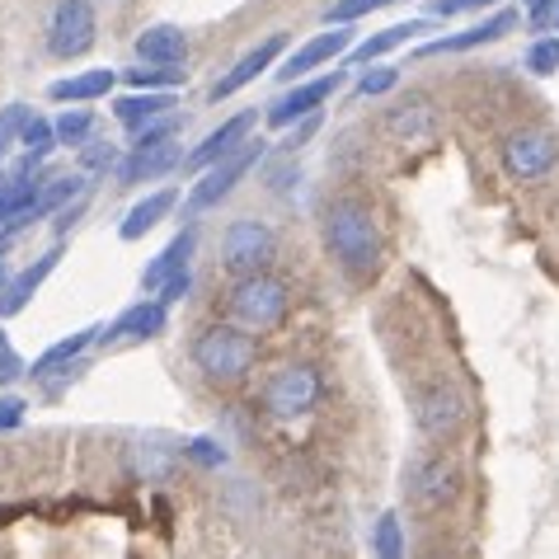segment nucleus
<instances>
[{
	"mask_svg": "<svg viewBox=\"0 0 559 559\" xmlns=\"http://www.w3.org/2000/svg\"><path fill=\"white\" fill-rule=\"evenodd\" d=\"M499 0H432V20H452V14H471V10H489Z\"/></svg>",
	"mask_w": 559,
	"mask_h": 559,
	"instance_id": "nucleus-38",
	"label": "nucleus"
},
{
	"mask_svg": "<svg viewBox=\"0 0 559 559\" xmlns=\"http://www.w3.org/2000/svg\"><path fill=\"white\" fill-rule=\"evenodd\" d=\"M518 28V10H493L489 20H479L471 28H461V34H447L438 43H428L424 57H442V52H471V48H485V43H499L503 34Z\"/></svg>",
	"mask_w": 559,
	"mask_h": 559,
	"instance_id": "nucleus-14",
	"label": "nucleus"
},
{
	"mask_svg": "<svg viewBox=\"0 0 559 559\" xmlns=\"http://www.w3.org/2000/svg\"><path fill=\"white\" fill-rule=\"evenodd\" d=\"M104 330H95V324H90V330H81V334H71V338H57V344L48 348V353H43L38 357V362L34 367H28V377H34V381H43V377H52V371H67V367H81V353L90 348V344H95V338H99Z\"/></svg>",
	"mask_w": 559,
	"mask_h": 559,
	"instance_id": "nucleus-23",
	"label": "nucleus"
},
{
	"mask_svg": "<svg viewBox=\"0 0 559 559\" xmlns=\"http://www.w3.org/2000/svg\"><path fill=\"white\" fill-rule=\"evenodd\" d=\"M175 447H169L165 438H146L142 447H136V465H142V475L146 479H165L169 475V465H175Z\"/></svg>",
	"mask_w": 559,
	"mask_h": 559,
	"instance_id": "nucleus-30",
	"label": "nucleus"
},
{
	"mask_svg": "<svg viewBox=\"0 0 559 559\" xmlns=\"http://www.w3.org/2000/svg\"><path fill=\"white\" fill-rule=\"evenodd\" d=\"M503 169L512 179H540L550 175L555 160H559V142L546 128H518L503 136Z\"/></svg>",
	"mask_w": 559,
	"mask_h": 559,
	"instance_id": "nucleus-10",
	"label": "nucleus"
},
{
	"mask_svg": "<svg viewBox=\"0 0 559 559\" xmlns=\"http://www.w3.org/2000/svg\"><path fill=\"white\" fill-rule=\"evenodd\" d=\"M320 395H324L320 371L310 362H287V367L273 371L269 385H263V409L273 418H301L320 405Z\"/></svg>",
	"mask_w": 559,
	"mask_h": 559,
	"instance_id": "nucleus-5",
	"label": "nucleus"
},
{
	"mask_svg": "<svg viewBox=\"0 0 559 559\" xmlns=\"http://www.w3.org/2000/svg\"><path fill=\"white\" fill-rule=\"evenodd\" d=\"M283 48H287V34H269L263 43H254V48L245 52L236 67H230L222 81L212 85V104H222V99H230V95H240V90H245V85H254L263 71H273V61L283 57Z\"/></svg>",
	"mask_w": 559,
	"mask_h": 559,
	"instance_id": "nucleus-12",
	"label": "nucleus"
},
{
	"mask_svg": "<svg viewBox=\"0 0 559 559\" xmlns=\"http://www.w3.org/2000/svg\"><path fill=\"white\" fill-rule=\"evenodd\" d=\"M24 414H28V405H24L20 395H0V432L20 428V424H24Z\"/></svg>",
	"mask_w": 559,
	"mask_h": 559,
	"instance_id": "nucleus-40",
	"label": "nucleus"
},
{
	"mask_svg": "<svg viewBox=\"0 0 559 559\" xmlns=\"http://www.w3.org/2000/svg\"><path fill=\"white\" fill-rule=\"evenodd\" d=\"M338 85H344V71H330V75H320V81L292 85L287 95L269 108V128H292L297 118H316V114H320V104L330 99Z\"/></svg>",
	"mask_w": 559,
	"mask_h": 559,
	"instance_id": "nucleus-11",
	"label": "nucleus"
},
{
	"mask_svg": "<svg viewBox=\"0 0 559 559\" xmlns=\"http://www.w3.org/2000/svg\"><path fill=\"white\" fill-rule=\"evenodd\" d=\"M287 283H277L273 273H259V277H240L236 287L226 292V310H230V324H240L245 334H269L287 320Z\"/></svg>",
	"mask_w": 559,
	"mask_h": 559,
	"instance_id": "nucleus-3",
	"label": "nucleus"
},
{
	"mask_svg": "<svg viewBox=\"0 0 559 559\" xmlns=\"http://www.w3.org/2000/svg\"><path fill=\"white\" fill-rule=\"evenodd\" d=\"M344 52H353V34H348V28H334V34H316V38L301 43V48L283 61V71H277V75L301 85L306 71H316V67H324V61H334V57H344Z\"/></svg>",
	"mask_w": 559,
	"mask_h": 559,
	"instance_id": "nucleus-15",
	"label": "nucleus"
},
{
	"mask_svg": "<svg viewBox=\"0 0 559 559\" xmlns=\"http://www.w3.org/2000/svg\"><path fill=\"white\" fill-rule=\"evenodd\" d=\"M155 334H165V301H136V306H128L99 338H104V344H136V338H155Z\"/></svg>",
	"mask_w": 559,
	"mask_h": 559,
	"instance_id": "nucleus-16",
	"label": "nucleus"
},
{
	"mask_svg": "<svg viewBox=\"0 0 559 559\" xmlns=\"http://www.w3.org/2000/svg\"><path fill=\"white\" fill-rule=\"evenodd\" d=\"M259 362V338L245 334L240 324H207L193 338V367L216 385H236Z\"/></svg>",
	"mask_w": 559,
	"mask_h": 559,
	"instance_id": "nucleus-2",
	"label": "nucleus"
},
{
	"mask_svg": "<svg viewBox=\"0 0 559 559\" xmlns=\"http://www.w3.org/2000/svg\"><path fill=\"white\" fill-rule=\"evenodd\" d=\"M99 38V20H95V5L90 0H57L52 5V20H48V52L71 61V57H85Z\"/></svg>",
	"mask_w": 559,
	"mask_h": 559,
	"instance_id": "nucleus-7",
	"label": "nucleus"
},
{
	"mask_svg": "<svg viewBox=\"0 0 559 559\" xmlns=\"http://www.w3.org/2000/svg\"><path fill=\"white\" fill-rule=\"evenodd\" d=\"M385 132L395 136V142H428L432 132H438V114H432V104L424 95H409L400 99L391 114H385Z\"/></svg>",
	"mask_w": 559,
	"mask_h": 559,
	"instance_id": "nucleus-18",
	"label": "nucleus"
},
{
	"mask_svg": "<svg viewBox=\"0 0 559 559\" xmlns=\"http://www.w3.org/2000/svg\"><path fill=\"white\" fill-rule=\"evenodd\" d=\"M114 81H118L114 71H81V75H67V81H52L48 95L57 104H90V99H104Z\"/></svg>",
	"mask_w": 559,
	"mask_h": 559,
	"instance_id": "nucleus-24",
	"label": "nucleus"
},
{
	"mask_svg": "<svg viewBox=\"0 0 559 559\" xmlns=\"http://www.w3.org/2000/svg\"><path fill=\"white\" fill-rule=\"evenodd\" d=\"M250 128H254V114H236V118H226L222 128L203 136V146H198V151L189 155V160H183V169H193V175H198V169L222 165L226 155H236L245 142H250Z\"/></svg>",
	"mask_w": 559,
	"mask_h": 559,
	"instance_id": "nucleus-13",
	"label": "nucleus"
},
{
	"mask_svg": "<svg viewBox=\"0 0 559 559\" xmlns=\"http://www.w3.org/2000/svg\"><path fill=\"white\" fill-rule=\"evenodd\" d=\"M424 28H428V20H409V24H391V28H381L377 38L357 43V48H353V61H377V57H385V52H395L400 43H409L414 34H424Z\"/></svg>",
	"mask_w": 559,
	"mask_h": 559,
	"instance_id": "nucleus-26",
	"label": "nucleus"
},
{
	"mask_svg": "<svg viewBox=\"0 0 559 559\" xmlns=\"http://www.w3.org/2000/svg\"><path fill=\"white\" fill-rule=\"evenodd\" d=\"M526 71H536V75H555L559 71V34L555 38H536L532 48H526Z\"/></svg>",
	"mask_w": 559,
	"mask_h": 559,
	"instance_id": "nucleus-33",
	"label": "nucleus"
},
{
	"mask_svg": "<svg viewBox=\"0 0 559 559\" xmlns=\"http://www.w3.org/2000/svg\"><path fill=\"white\" fill-rule=\"evenodd\" d=\"M259 160H263V142H245L236 155H226L222 165H212L207 175L189 189V203H183V207H189V216H193V212H207V207H222V198L236 193V183L250 175Z\"/></svg>",
	"mask_w": 559,
	"mask_h": 559,
	"instance_id": "nucleus-9",
	"label": "nucleus"
},
{
	"mask_svg": "<svg viewBox=\"0 0 559 559\" xmlns=\"http://www.w3.org/2000/svg\"><path fill=\"white\" fill-rule=\"evenodd\" d=\"M555 34H559V10H555Z\"/></svg>",
	"mask_w": 559,
	"mask_h": 559,
	"instance_id": "nucleus-45",
	"label": "nucleus"
},
{
	"mask_svg": "<svg viewBox=\"0 0 559 559\" xmlns=\"http://www.w3.org/2000/svg\"><path fill=\"white\" fill-rule=\"evenodd\" d=\"M405 493H409L418 508H447V503H456V493H461L456 461L442 456V452L414 456L409 471H405Z\"/></svg>",
	"mask_w": 559,
	"mask_h": 559,
	"instance_id": "nucleus-8",
	"label": "nucleus"
},
{
	"mask_svg": "<svg viewBox=\"0 0 559 559\" xmlns=\"http://www.w3.org/2000/svg\"><path fill=\"white\" fill-rule=\"evenodd\" d=\"M179 165V146L175 142H165V146H128V155H122V165H118V183H151V179H160L165 169H175Z\"/></svg>",
	"mask_w": 559,
	"mask_h": 559,
	"instance_id": "nucleus-19",
	"label": "nucleus"
},
{
	"mask_svg": "<svg viewBox=\"0 0 559 559\" xmlns=\"http://www.w3.org/2000/svg\"><path fill=\"white\" fill-rule=\"evenodd\" d=\"M57 259H61V245H52L48 254H38L34 263H28V269L20 273V277H10V287L0 292V320H10V316H20V310L28 306V297H34V292L48 283V273L57 269Z\"/></svg>",
	"mask_w": 559,
	"mask_h": 559,
	"instance_id": "nucleus-21",
	"label": "nucleus"
},
{
	"mask_svg": "<svg viewBox=\"0 0 559 559\" xmlns=\"http://www.w3.org/2000/svg\"><path fill=\"white\" fill-rule=\"evenodd\" d=\"M0 222H10V212H5V203H0Z\"/></svg>",
	"mask_w": 559,
	"mask_h": 559,
	"instance_id": "nucleus-44",
	"label": "nucleus"
},
{
	"mask_svg": "<svg viewBox=\"0 0 559 559\" xmlns=\"http://www.w3.org/2000/svg\"><path fill=\"white\" fill-rule=\"evenodd\" d=\"M320 230L344 273L371 277L381 269V226H377V212L362 198H334L320 216Z\"/></svg>",
	"mask_w": 559,
	"mask_h": 559,
	"instance_id": "nucleus-1",
	"label": "nucleus"
},
{
	"mask_svg": "<svg viewBox=\"0 0 559 559\" xmlns=\"http://www.w3.org/2000/svg\"><path fill=\"white\" fill-rule=\"evenodd\" d=\"M277 259V236L269 222H254V216H240V222L226 226L222 236V269L240 277H259L269 273V263Z\"/></svg>",
	"mask_w": 559,
	"mask_h": 559,
	"instance_id": "nucleus-4",
	"label": "nucleus"
},
{
	"mask_svg": "<svg viewBox=\"0 0 559 559\" xmlns=\"http://www.w3.org/2000/svg\"><path fill=\"white\" fill-rule=\"evenodd\" d=\"M57 146H90V132H95V114H90V108H67V114H61L57 122Z\"/></svg>",
	"mask_w": 559,
	"mask_h": 559,
	"instance_id": "nucleus-29",
	"label": "nucleus"
},
{
	"mask_svg": "<svg viewBox=\"0 0 559 559\" xmlns=\"http://www.w3.org/2000/svg\"><path fill=\"white\" fill-rule=\"evenodd\" d=\"M465 418H471V405H465V395L452 381H432V385H418L414 391V424L424 438H432V442L456 438L465 428Z\"/></svg>",
	"mask_w": 559,
	"mask_h": 559,
	"instance_id": "nucleus-6",
	"label": "nucleus"
},
{
	"mask_svg": "<svg viewBox=\"0 0 559 559\" xmlns=\"http://www.w3.org/2000/svg\"><path fill=\"white\" fill-rule=\"evenodd\" d=\"M193 250H198V230L189 226V230H179L175 240L165 245L160 254H155L151 263H146V273H142V287L146 292H160L169 277H179V273H189V259H193Z\"/></svg>",
	"mask_w": 559,
	"mask_h": 559,
	"instance_id": "nucleus-20",
	"label": "nucleus"
},
{
	"mask_svg": "<svg viewBox=\"0 0 559 559\" xmlns=\"http://www.w3.org/2000/svg\"><path fill=\"white\" fill-rule=\"evenodd\" d=\"M371 559H405V526L395 512H381L371 522Z\"/></svg>",
	"mask_w": 559,
	"mask_h": 559,
	"instance_id": "nucleus-27",
	"label": "nucleus"
},
{
	"mask_svg": "<svg viewBox=\"0 0 559 559\" xmlns=\"http://www.w3.org/2000/svg\"><path fill=\"white\" fill-rule=\"evenodd\" d=\"M381 5H391V0H334L330 10H324V24H353V20H362V14L371 10H381Z\"/></svg>",
	"mask_w": 559,
	"mask_h": 559,
	"instance_id": "nucleus-34",
	"label": "nucleus"
},
{
	"mask_svg": "<svg viewBox=\"0 0 559 559\" xmlns=\"http://www.w3.org/2000/svg\"><path fill=\"white\" fill-rule=\"evenodd\" d=\"M400 85V71L395 67H371L367 75H362V81H357V95H391V90Z\"/></svg>",
	"mask_w": 559,
	"mask_h": 559,
	"instance_id": "nucleus-36",
	"label": "nucleus"
},
{
	"mask_svg": "<svg viewBox=\"0 0 559 559\" xmlns=\"http://www.w3.org/2000/svg\"><path fill=\"white\" fill-rule=\"evenodd\" d=\"M136 57H142V67H183L189 61V34L175 24H151L136 38Z\"/></svg>",
	"mask_w": 559,
	"mask_h": 559,
	"instance_id": "nucleus-17",
	"label": "nucleus"
},
{
	"mask_svg": "<svg viewBox=\"0 0 559 559\" xmlns=\"http://www.w3.org/2000/svg\"><path fill=\"white\" fill-rule=\"evenodd\" d=\"M118 165V146H108V142H90L81 146V175H108V169Z\"/></svg>",
	"mask_w": 559,
	"mask_h": 559,
	"instance_id": "nucleus-35",
	"label": "nucleus"
},
{
	"mask_svg": "<svg viewBox=\"0 0 559 559\" xmlns=\"http://www.w3.org/2000/svg\"><path fill=\"white\" fill-rule=\"evenodd\" d=\"M81 212H85V198H75L71 207H61V212H57V236H67V230L75 226V216H81Z\"/></svg>",
	"mask_w": 559,
	"mask_h": 559,
	"instance_id": "nucleus-43",
	"label": "nucleus"
},
{
	"mask_svg": "<svg viewBox=\"0 0 559 559\" xmlns=\"http://www.w3.org/2000/svg\"><path fill=\"white\" fill-rule=\"evenodd\" d=\"M20 146H24V160L38 169V165L57 151V128H52V118H38V114L28 118V128H24V142H20Z\"/></svg>",
	"mask_w": 559,
	"mask_h": 559,
	"instance_id": "nucleus-28",
	"label": "nucleus"
},
{
	"mask_svg": "<svg viewBox=\"0 0 559 559\" xmlns=\"http://www.w3.org/2000/svg\"><path fill=\"white\" fill-rule=\"evenodd\" d=\"M189 287H193V273H179V277H169V283L160 287V297H155V301L175 306V301H183V297H189Z\"/></svg>",
	"mask_w": 559,
	"mask_h": 559,
	"instance_id": "nucleus-42",
	"label": "nucleus"
},
{
	"mask_svg": "<svg viewBox=\"0 0 559 559\" xmlns=\"http://www.w3.org/2000/svg\"><path fill=\"white\" fill-rule=\"evenodd\" d=\"M169 108H175V95H122V99H114V118L136 136L142 128H151V122L169 118Z\"/></svg>",
	"mask_w": 559,
	"mask_h": 559,
	"instance_id": "nucleus-22",
	"label": "nucleus"
},
{
	"mask_svg": "<svg viewBox=\"0 0 559 559\" xmlns=\"http://www.w3.org/2000/svg\"><path fill=\"white\" fill-rule=\"evenodd\" d=\"M14 377H28V371H24V362H20V353L10 348L5 330H0V385H10Z\"/></svg>",
	"mask_w": 559,
	"mask_h": 559,
	"instance_id": "nucleus-39",
	"label": "nucleus"
},
{
	"mask_svg": "<svg viewBox=\"0 0 559 559\" xmlns=\"http://www.w3.org/2000/svg\"><path fill=\"white\" fill-rule=\"evenodd\" d=\"M24 128H28V108L24 104H10V108H0V160L24 142Z\"/></svg>",
	"mask_w": 559,
	"mask_h": 559,
	"instance_id": "nucleus-31",
	"label": "nucleus"
},
{
	"mask_svg": "<svg viewBox=\"0 0 559 559\" xmlns=\"http://www.w3.org/2000/svg\"><path fill=\"white\" fill-rule=\"evenodd\" d=\"M189 71H179V67H136L128 71V85L136 90V95H151L155 85H179Z\"/></svg>",
	"mask_w": 559,
	"mask_h": 559,
	"instance_id": "nucleus-32",
	"label": "nucleus"
},
{
	"mask_svg": "<svg viewBox=\"0 0 559 559\" xmlns=\"http://www.w3.org/2000/svg\"><path fill=\"white\" fill-rule=\"evenodd\" d=\"M169 207H175V189H155V193H146L142 203H136L128 216H122L118 236H122V240H142L146 230H151L155 222H160V216H165Z\"/></svg>",
	"mask_w": 559,
	"mask_h": 559,
	"instance_id": "nucleus-25",
	"label": "nucleus"
},
{
	"mask_svg": "<svg viewBox=\"0 0 559 559\" xmlns=\"http://www.w3.org/2000/svg\"><path fill=\"white\" fill-rule=\"evenodd\" d=\"M183 456L198 461V465H222L226 461V447H216L212 438H193L189 447H183Z\"/></svg>",
	"mask_w": 559,
	"mask_h": 559,
	"instance_id": "nucleus-37",
	"label": "nucleus"
},
{
	"mask_svg": "<svg viewBox=\"0 0 559 559\" xmlns=\"http://www.w3.org/2000/svg\"><path fill=\"white\" fill-rule=\"evenodd\" d=\"M522 5H526V20H532V28H546L555 20L559 0H522Z\"/></svg>",
	"mask_w": 559,
	"mask_h": 559,
	"instance_id": "nucleus-41",
	"label": "nucleus"
}]
</instances>
